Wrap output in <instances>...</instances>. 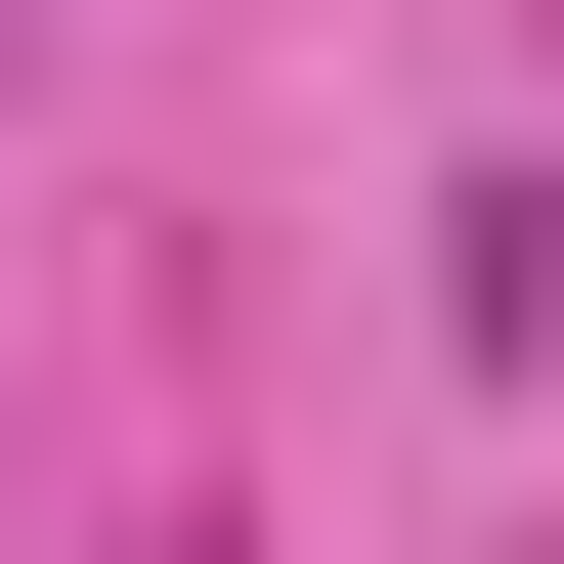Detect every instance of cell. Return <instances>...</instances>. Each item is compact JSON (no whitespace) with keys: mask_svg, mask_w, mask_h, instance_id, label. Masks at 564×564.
I'll use <instances>...</instances> for the list:
<instances>
[{"mask_svg":"<svg viewBox=\"0 0 564 564\" xmlns=\"http://www.w3.org/2000/svg\"><path fill=\"white\" fill-rule=\"evenodd\" d=\"M478 348H564V131H521V174H478Z\"/></svg>","mask_w":564,"mask_h":564,"instance_id":"6da1fadb","label":"cell"}]
</instances>
